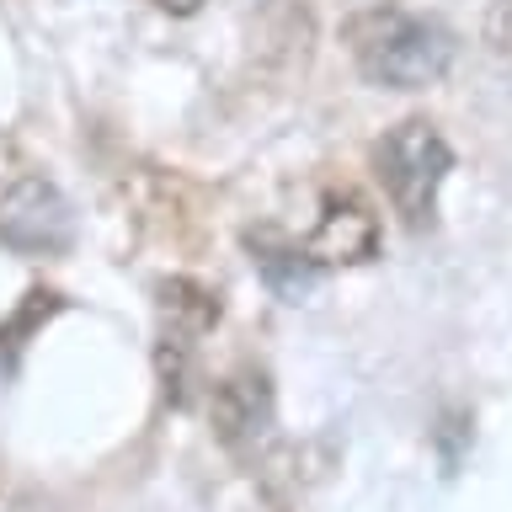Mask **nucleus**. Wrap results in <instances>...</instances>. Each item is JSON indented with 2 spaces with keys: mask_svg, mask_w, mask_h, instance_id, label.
Here are the masks:
<instances>
[{
  "mask_svg": "<svg viewBox=\"0 0 512 512\" xmlns=\"http://www.w3.org/2000/svg\"><path fill=\"white\" fill-rule=\"evenodd\" d=\"M374 171L390 192L400 224L427 230L432 214H438V187L454 171V150H448V139L438 134L432 118H406L374 144Z\"/></svg>",
  "mask_w": 512,
  "mask_h": 512,
  "instance_id": "obj_2",
  "label": "nucleus"
},
{
  "mask_svg": "<svg viewBox=\"0 0 512 512\" xmlns=\"http://www.w3.org/2000/svg\"><path fill=\"white\" fill-rule=\"evenodd\" d=\"M379 251V214L352 187H326L315 230L304 235V256L315 267H363Z\"/></svg>",
  "mask_w": 512,
  "mask_h": 512,
  "instance_id": "obj_4",
  "label": "nucleus"
},
{
  "mask_svg": "<svg viewBox=\"0 0 512 512\" xmlns=\"http://www.w3.org/2000/svg\"><path fill=\"white\" fill-rule=\"evenodd\" d=\"M347 48L358 75L384 91H427L454 64V32L400 6L358 11L347 22Z\"/></svg>",
  "mask_w": 512,
  "mask_h": 512,
  "instance_id": "obj_1",
  "label": "nucleus"
},
{
  "mask_svg": "<svg viewBox=\"0 0 512 512\" xmlns=\"http://www.w3.org/2000/svg\"><path fill=\"white\" fill-rule=\"evenodd\" d=\"M70 235L75 214L48 176H11L0 187V246L22 256H54L70 246Z\"/></svg>",
  "mask_w": 512,
  "mask_h": 512,
  "instance_id": "obj_3",
  "label": "nucleus"
},
{
  "mask_svg": "<svg viewBox=\"0 0 512 512\" xmlns=\"http://www.w3.org/2000/svg\"><path fill=\"white\" fill-rule=\"evenodd\" d=\"M160 294V320H166V342L198 347V336L219 326V294L192 278H166L155 288Z\"/></svg>",
  "mask_w": 512,
  "mask_h": 512,
  "instance_id": "obj_6",
  "label": "nucleus"
},
{
  "mask_svg": "<svg viewBox=\"0 0 512 512\" xmlns=\"http://www.w3.org/2000/svg\"><path fill=\"white\" fill-rule=\"evenodd\" d=\"M54 310H59V294H43V288H32L22 310H16V315L6 320V326H0V347H6V352H16V347H22L16 336H32V326H38V320H48Z\"/></svg>",
  "mask_w": 512,
  "mask_h": 512,
  "instance_id": "obj_8",
  "label": "nucleus"
},
{
  "mask_svg": "<svg viewBox=\"0 0 512 512\" xmlns=\"http://www.w3.org/2000/svg\"><path fill=\"white\" fill-rule=\"evenodd\" d=\"M486 48L502 64V75L512 80V0H491L486 6Z\"/></svg>",
  "mask_w": 512,
  "mask_h": 512,
  "instance_id": "obj_9",
  "label": "nucleus"
},
{
  "mask_svg": "<svg viewBox=\"0 0 512 512\" xmlns=\"http://www.w3.org/2000/svg\"><path fill=\"white\" fill-rule=\"evenodd\" d=\"M214 438L224 448H251L272 422V390L262 368H235L230 379L214 384V406H208Z\"/></svg>",
  "mask_w": 512,
  "mask_h": 512,
  "instance_id": "obj_5",
  "label": "nucleus"
},
{
  "mask_svg": "<svg viewBox=\"0 0 512 512\" xmlns=\"http://www.w3.org/2000/svg\"><path fill=\"white\" fill-rule=\"evenodd\" d=\"M155 6H160V11H171V16H198L208 0H155Z\"/></svg>",
  "mask_w": 512,
  "mask_h": 512,
  "instance_id": "obj_10",
  "label": "nucleus"
},
{
  "mask_svg": "<svg viewBox=\"0 0 512 512\" xmlns=\"http://www.w3.org/2000/svg\"><path fill=\"white\" fill-rule=\"evenodd\" d=\"M246 246H251V262L262 267L267 288H272V294H283V299L310 294V283L320 278V267L304 256L299 240H288V235H278V230H251Z\"/></svg>",
  "mask_w": 512,
  "mask_h": 512,
  "instance_id": "obj_7",
  "label": "nucleus"
}]
</instances>
